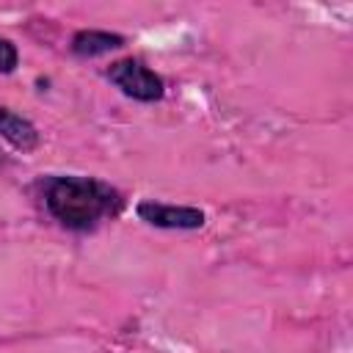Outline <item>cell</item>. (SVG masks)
<instances>
[{"mask_svg": "<svg viewBox=\"0 0 353 353\" xmlns=\"http://www.w3.org/2000/svg\"><path fill=\"white\" fill-rule=\"evenodd\" d=\"M41 199L47 212L72 232H91L105 218H116L124 207V196L97 176H50L41 182Z\"/></svg>", "mask_w": 353, "mask_h": 353, "instance_id": "obj_1", "label": "cell"}, {"mask_svg": "<svg viewBox=\"0 0 353 353\" xmlns=\"http://www.w3.org/2000/svg\"><path fill=\"white\" fill-rule=\"evenodd\" d=\"M105 77L135 102H160L165 97V80L149 69L141 58H119L108 66Z\"/></svg>", "mask_w": 353, "mask_h": 353, "instance_id": "obj_2", "label": "cell"}, {"mask_svg": "<svg viewBox=\"0 0 353 353\" xmlns=\"http://www.w3.org/2000/svg\"><path fill=\"white\" fill-rule=\"evenodd\" d=\"M138 218L149 226L157 229H179V232H193L201 229L207 215L199 207H188V204H165V201H154V199H143L135 207Z\"/></svg>", "mask_w": 353, "mask_h": 353, "instance_id": "obj_3", "label": "cell"}, {"mask_svg": "<svg viewBox=\"0 0 353 353\" xmlns=\"http://www.w3.org/2000/svg\"><path fill=\"white\" fill-rule=\"evenodd\" d=\"M0 138H6L17 152H33L39 146L36 124L3 105H0Z\"/></svg>", "mask_w": 353, "mask_h": 353, "instance_id": "obj_4", "label": "cell"}, {"mask_svg": "<svg viewBox=\"0 0 353 353\" xmlns=\"http://www.w3.org/2000/svg\"><path fill=\"white\" fill-rule=\"evenodd\" d=\"M127 39L121 33H110V30H77L72 36V52L77 58H99V55H108L119 47H124Z\"/></svg>", "mask_w": 353, "mask_h": 353, "instance_id": "obj_5", "label": "cell"}, {"mask_svg": "<svg viewBox=\"0 0 353 353\" xmlns=\"http://www.w3.org/2000/svg\"><path fill=\"white\" fill-rule=\"evenodd\" d=\"M19 63V50L11 39H3L0 36V74H11Z\"/></svg>", "mask_w": 353, "mask_h": 353, "instance_id": "obj_6", "label": "cell"}]
</instances>
